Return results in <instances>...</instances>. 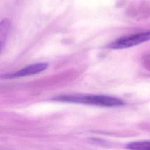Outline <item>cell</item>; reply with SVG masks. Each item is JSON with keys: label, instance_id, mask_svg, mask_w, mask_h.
I'll list each match as a JSON object with an SVG mask.
<instances>
[{"label": "cell", "instance_id": "cell-1", "mask_svg": "<svg viewBox=\"0 0 150 150\" xmlns=\"http://www.w3.org/2000/svg\"><path fill=\"white\" fill-rule=\"evenodd\" d=\"M54 100L107 107H120L124 104V102L122 100L114 97L105 95L61 96L55 98Z\"/></svg>", "mask_w": 150, "mask_h": 150}, {"label": "cell", "instance_id": "cell-2", "mask_svg": "<svg viewBox=\"0 0 150 150\" xmlns=\"http://www.w3.org/2000/svg\"><path fill=\"white\" fill-rule=\"evenodd\" d=\"M150 40V30L142 31L120 37L107 45L111 49H123L131 47Z\"/></svg>", "mask_w": 150, "mask_h": 150}, {"label": "cell", "instance_id": "cell-3", "mask_svg": "<svg viewBox=\"0 0 150 150\" xmlns=\"http://www.w3.org/2000/svg\"><path fill=\"white\" fill-rule=\"evenodd\" d=\"M48 64L47 63H36L28 65L19 70L13 73L5 74L1 76V79H9L26 77L38 74L47 69Z\"/></svg>", "mask_w": 150, "mask_h": 150}, {"label": "cell", "instance_id": "cell-4", "mask_svg": "<svg viewBox=\"0 0 150 150\" xmlns=\"http://www.w3.org/2000/svg\"><path fill=\"white\" fill-rule=\"evenodd\" d=\"M11 29V21L5 18L0 22V53L4 47Z\"/></svg>", "mask_w": 150, "mask_h": 150}, {"label": "cell", "instance_id": "cell-5", "mask_svg": "<svg viewBox=\"0 0 150 150\" xmlns=\"http://www.w3.org/2000/svg\"><path fill=\"white\" fill-rule=\"evenodd\" d=\"M130 150H150V141H142L130 142L126 146Z\"/></svg>", "mask_w": 150, "mask_h": 150}]
</instances>
